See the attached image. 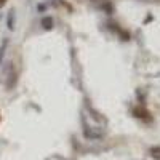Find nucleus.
Returning <instances> with one entry per match:
<instances>
[{"label": "nucleus", "mask_w": 160, "mask_h": 160, "mask_svg": "<svg viewBox=\"0 0 160 160\" xmlns=\"http://www.w3.org/2000/svg\"><path fill=\"white\" fill-rule=\"evenodd\" d=\"M2 2H3V0H0V3H2Z\"/></svg>", "instance_id": "obj_1"}]
</instances>
